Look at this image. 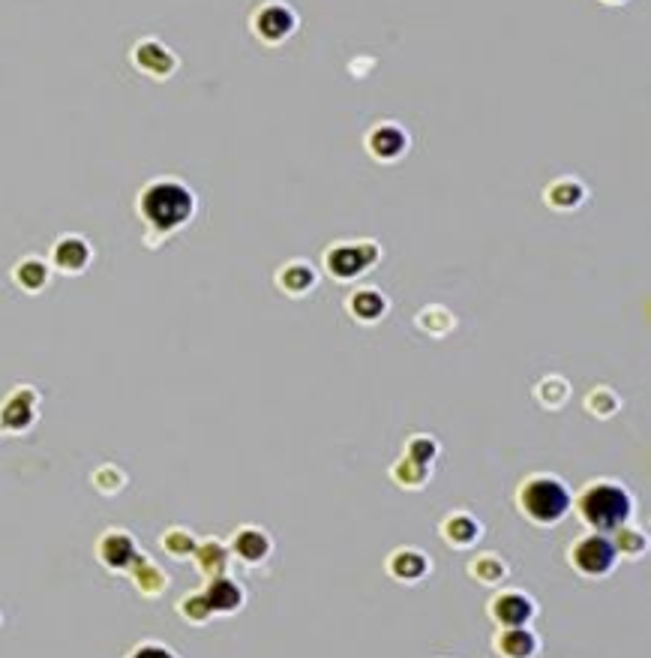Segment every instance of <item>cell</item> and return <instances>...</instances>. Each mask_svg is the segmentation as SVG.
Segmentation results:
<instances>
[{
    "label": "cell",
    "mask_w": 651,
    "mask_h": 658,
    "mask_svg": "<svg viewBox=\"0 0 651 658\" xmlns=\"http://www.w3.org/2000/svg\"><path fill=\"white\" fill-rule=\"evenodd\" d=\"M573 509H577L580 520L589 526L591 532L612 535L618 526H625L634 511V496L621 482H609V478H598L589 482L582 491L573 496Z\"/></svg>",
    "instance_id": "cell-1"
},
{
    "label": "cell",
    "mask_w": 651,
    "mask_h": 658,
    "mask_svg": "<svg viewBox=\"0 0 651 658\" xmlns=\"http://www.w3.org/2000/svg\"><path fill=\"white\" fill-rule=\"evenodd\" d=\"M516 509L534 526H555L564 514L573 509L571 487L550 472L525 475L516 487Z\"/></svg>",
    "instance_id": "cell-2"
},
{
    "label": "cell",
    "mask_w": 651,
    "mask_h": 658,
    "mask_svg": "<svg viewBox=\"0 0 651 658\" xmlns=\"http://www.w3.org/2000/svg\"><path fill=\"white\" fill-rule=\"evenodd\" d=\"M141 217H145L156 232H172L193 217L195 199L184 184L177 181H156L141 193Z\"/></svg>",
    "instance_id": "cell-3"
},
{
    "label": "cell",
    "mask_w": 651,
    "mask_h": 658,
    "mask_svg": "<svg viewBox=\"0 0 651 658\" xmlns=\"http://www.w3.org/2000/svg\"><path fill=\"white\" fill-rule=\"evenodd\" d=\"M382 262V247L375 241H334L322 253L325 274L336 283H354Z\"/></svg>",
    "instance_id": "cell-4"
},
{
    "label": "cell",
    "mask_w": 651,
    "mask_h": 658,
    "mask_svg": "<svg viewBox=\"0 0 651 658\" xmlns=\"http://www.w3.org/2000/svg\"><path fill=\"white\" fill-rule=\"evenodd\" d=\"M571 568L582 577H607L618 562V553L612 548L609 535L600 532H586L580 539H573L568 550Z\"/></svg>",
    "instance_id": "cell-5"
},
{
    "label": "cell",
    "mask_w": 651,
    "mask_h": 658,
    "mask_svg": "<svg viewBox=\"0 0 651 658\" xmlns=\"http://www.w3.org/2000/svg\"><path fill=\"white\" fill-rule=\"evenodd\" d=\"M300 18L286 0H264L261 6L252 9L250 31L256 33V40L264 45H282L297 33Z\"/></svg>",
    "instance_id": "cell-6"
},
{
    "label": "cell",
    "mask_w": 651,
    "mask_h": 658,
    "mask_svg": "<svg viewBox=\"0 0 651 658\" xmlns=\"http://www.w3.org/2000/svg\"><path fill=\"white\" fill-rule=\"evenodd\" d=\"M534 601L528 592L523 589H502L489 598L486 614L498 628H516V625H528L534 619Z\"/></svg>",
    "instance_id": "cell-7"
},
{
    "label": "cell",
    "mask_w": 651,
    "mask_h": 658,
    "mask_svg": "<svg viewBox=\"0 0 651 658\" xmlns=\"http://www.w3.org/2000/svg\"><path fill=\"white\" fill-rule=\"evenodd\" d=\"M363 145H366V154L373 159L391 166V163H400V159L409 154L411 138L405 133V127L393 124V120H382V124H375L370 133H366Z\"/></svg>",
    "instance_id": "cell-8"
},
{
    "label": "cell",
    "mask_w": 651,
    "mask_h": 658,
    "mask_svg": "<svg viewBox=\"0 0 651 658\" xmlns=\"http://www.w3.org/2000/svg\"><path fill=\"white\" fill-rule=\"evenodd\" d=\"M586 202H589V186L573 175L555 177V181L546 184V190H543V205L555 214H573Z\"/></svg>",
    "instance_id": "cell-9"
},
{
    "label": "cell",
    "mask_w": 651,
    "mask_h": 658,
    "mask_svg": "<svg viewBox=\"0 0 651 658\" xmlns=\"http://www.w3.org/2000/svg\"><path fill=\"white\" fill-rule=\"evenodd\" d=\"M273 283H277L279 292H286L288 298H304L318 286V271H316V265H309L307 259H288L286 265L277 268Z\"/></svg>",
    "instance_id": "cell-10"
},
{
    "label": "cell",
    "mask_w": 651,
    "mask_h": 658,
    "mask_svg": "<svg viewBox=\"0 0 651 658\" xmlns=\"http://www.w3.org/2000/svg\"><path fill=\"white\" fill-rule=\"evenodd\" d=\"M439 535L454 550H468V548H475V544L480 541L484 529H480V520L471 511H450V514L441 517Z\"/></svg>",
    "instance_id": "cell-11"
},
{
    "label": "cell",
    "mask_w": 651,
    "mask_h": 658,
    "mask_svg": "<svg viewBox=\"0 0 651 658\" xmlns=\"http://www.w3.org/2000/svg\"><path fill=\"white\" fill-rule=\"evenodd\" d=\"M345 310L357 325H379L388 316V298L375 286H357L345 298Z\"/></svg>",
    "instance_id": "cell-12"
},
{
    "label": "cell",
    "mask_w": 651,
    "mask_h": 658,
    "mask_svg": "<svg viewBox=\"0 0 651 658\" xmlns=\"http://www.w3.org/2000/svg\"><path fill=\"white\" fill-rule=\"evenodd\" d=\"M493 650L502 658H534L541 653V641L528 625L516 628H498L493 637Z\"/></svg>",
    "instance_id": "cell-13"
},
{
    "label": "cell",
    "mask_w": 651,
    "mask_h": 658,
    "mask_svg": "<svg viewBox=\"0 0 651 658\" xmlns=\"http://www.w3.org/2000/svg\"><path fill=\"white\" fill-rule=\"evenodd\" d=\"M384 568L400 584H418V580L429 575V557L414 548H396L388 557V562H384Z\"/></svg>",
    "instance_id": "cell-14"
},
{
    "label": "cell",
    "mask_w": 651,
    "mask_h": 658,
    "mask_svg": "<svg viewBox=\"0 0 651 658\" xmlns=\"http://www.w3.org/2000/svg\"><path fill=\"white\" fill-rule=\"evenodd\" d=\"M231 550L238 553V557L247 562V566H261L264 559H270L273 541H270V535L261 529V526H243V529L234 532Z\"/></svg>",
    "instance_id": "cell-15"
},
{
    "label": "cell",
    "mask_w": 651,
    "mask_h": 658,
    "mask_svg": "<svg viewBox=\"0 0 651 658\" xmlns=\"http://www.w3.org/2000/svg\"><path fill=\"white\" fill-rule=\"evenodd\" d=\"M132 58H136L138 70H145L147 75H156V79H165V75H172L177 67L175 54L156 40H141L136 45V52H132Z\"/></svg>",
    "instance_id": "cell-16"
},
{
    "label": "cell",
    "mask_w": 651,
    "mask_h": 658,
    "mask_svg": "<svg viewBox=\"0 0 651 658\" xmlns=\"http://www.w3.org/2000/svg\"><path fill=\"white\" fill-rule=\"evenodd\" d=\"M202 598L211 607V614H238L243 607V589L229 577H213L211 586L202 592Z\"/></svg>",
    "instance_id": "cell-17"
},
{
    "label": "cell",
    "mask_w": 651,
    "mask_h": 658,
    "mask_svg": "<svg viewBox=\"0 0 651 658\" xmlns=\"http://www.w3.org/2000/svg\"><path fill=\"white\" fill-rule=\"evenodd\" d=\"M99 559L106 562L108 568H129L136 562V541L124 532H108L102 535L99 541Z\"/></svg>",
    "instance_id": "cell-18"
},
{
    "label": "cell",
    "mask_w": 651,
    "mask_h": 658,
    "mask_svg": "<svg viewBox=\"0 0 651 658\" xmlns=\"http://www.w3.org/2000/svg\"><path fill=\"white\" fill-rule=\"evenodd\" d=\"M33 403H36V397L31 391H15L13 397L4 403V409H0V427L27 430V424L33 421Z\"/></svg>",
    "instance_id": "cell-19"
},
{
    "label": "cell",
    "mask_w": 651,
    "mask_h": 658,
    "mask_svg": "<svg viewBox=\"0 0 651 658\" xmlns=\"http://www.w3.org/2000/svg\"><path fill=\"white\" fill-rule=\"evenodd\" d=\"M468 575L477 580V584L484 586H498L502 580L507 577V562L498 557V553H489V550H480L475 557L468 559Z\"/></svg>",
    "instance_id": "cell-20"
},
{
    "label": "cell",
    "mask_w": 651,
    "mask_h": 658,
    "mask_svg": "<svg viewBox=\"0 0 651 658\" xmlns=\"http://www.w3.org/2000/svg\"><path fill=\"white\" fill-rule=\"evenodd\" d=\"M429 469L432 466H423V463H418V460L402 454L391 466V478H393V484L402 487V491H420V487L429 484Z\"/></svg>",
    "instance_id": "cell-21"
},
{
    "label": "cell",
    "mask_w": 651,
    "mask_h": 658,
    "mask_svg": "<svg viewBox=\"0 0 651 658\" xmlns=\"http://www.w3.org/2000/svg\"><path fill=\"white\" fill-rule=\"evenodd\" d=\"M88 259H90V247L81 238H63V241H58V247H54V265L61 271H70V274L81 271L88 265Z\"/></svg>",
    "instance_id": "cell-22"
},
{
    "label": "cell",
    "mask_w": 651,
    "mask_h": 658,
    "mask_svg": "<svg viewBox=\"0 0 651 658\" xmlns=\"http://www.w3.org/2000/svg\"><path fill=\"white\" fill-rule=\"evenodd\" d=\"M534 400L541 403L543 409H561L564 403L571 400V382L561 379V376H543V379L534 385Z\"/></svg>",
    "instance_id": "cell-23"
},
{
    "label": "cell",
    "mask_w": 651,
    "mask_h": 658,
    "mask_svg": "<svg viewBox=\"0 0 651 658\" xmlns=\"http://www.w3.org/2000/svg\"><path fill=\"white\" fill-rule=\"evenodd\" d=\"M612 548H616L618 557H627V559H637V557H646L648 550V539L643 529H637V526H618L616 532L609 535Z\"/></svg>",
    "instance_id": "cell-24"
},
{
    "label": "cell",
    "mask_w": 651,
    "mask_h": 658,
    "mask_svg": "<svg viewBox=\"0 0 651 658\" xmlns=\"http://www.w3.org/2000/svg\"><path fill=\"white\" fill-rule=\"evenodd\" d=\"M195 562H198V568H202V575L222 577L225 562H229V550H225L216 539H211V541H204L195 548Z\"/></svg>",
    "instance_id": "cell-25"
},
{
    "label": "cell",
    "mask_w": 651,
    "mask_h": 658,
    "mask_svg": "<svg viewBox=\"0 0 651 658\" xmlns=\"http://www.w3.org/2000/svg\"><path fill=\"white\" fill-rule=\"evenodd\" d=\"M621 409V397L607 385H598L586 394V412H591L594 418H612Z\"/></svg>",
    "instance_id": "cell-26"
},
{
    "label": "cell",
    "mask_w": 651,
    "mask_h": 658,
    "mask_svg": "<svg viewBox=\"0 0 651 658\" xmlns=\"http://www.w3.org/2000/svg\"><path fill=\"white\" fill-rule=\"evenodd\" d=\"M414 322H418L423 331L432 334V337H445L454 331V325H457V319L448 313L445 307H427V310H420L418 316H414Z\"/></svg>",
    "instance_id": "cell-27"
},
{
    "label": "cell",
    "mask_w": 651,
    "mask_h": 658,
    "mask_svg": "<svg viewBox=\"0 0 651 658\" xmlns=\"http://www.w3.org/2000/svg\"><path fill=\"white\" fill-rule=\"evenodd\" d=\"M439 442L432 439L429 434H414L409 436V442H405V457H411V460H418V463L423 466H432L439 460Z\"/></svg>",
    "instance_id": "cell-28"
},
{
    "label": "cell",
    "mask_w": 651,
    "mask_h": 658,
    "mask_svg": "<svg viewBox=\"0 0 651 658\" xmlns=\"http://www.w3.org/2000/svg\"><path fill=\"white\" fill-rule=\"evenodd\" d=\"M132 566H136V580H138L141 592H147V596H156V592L165 589L168 580H165V575L156 566H150V562H145V559H136Z\"/></svg>",
    "instance_id": "cell-29"
},
{
    "label": "cell",
    "mask_w": 651,
    "mask_h": 658,
    "mask_svg": "<svg viewBox=\"0 0 651 658\" xmlns=\"http://www.w3.org/2000/svg\"><path fill=\"white\" fill-rule=\"evenodd\" d=\"M15 277H18V283H22L24 289L36 292V289H42L45 280H49V268H45L42 262H36V259H27V262L18 265Z\"/></svg>",
    "instance_id": "cell-30"
},
{
    "label": "cell",
    "mask_w": 651,
    "mask_h": 658,
    "mask_svg": "<svg viewBox=\"0 0 651 658\" xmlns=\"http://www.w3.org/2000/svg\"><path fill=\"white\" fill-rule=\"evenodd\" d=\"M163 544H165V550L172 553V557H193L195 548H198L193 535H190V532H184V529H172V532H168L165 539H163Z\"/></svg>",
    "instance_id": "cell-31"
},
{
    "label": "cell",
    "mask_w": 651,
    "mask_h": 658,
    "mask_svg": "<svg viewBox=\"0 0 651 658\" xmlns=\"http://www.w3.org/2000/svg\"><path fill=\"white\" fill-rule=\"evenodd\" d=\"M184 610V616L190 619V623H207V616H211V607L204 605V598H202V592H195V596H190L181 605Z\"/></svg>",
    "instance_id": "cell-32"
},
{
    "label": "cell",
    "mask_w": 651,
    "mask_h": 658,
    "mask_svg": "<svg viewBox=\"0 0 651 658\" xmlns=\"http://www.w3.org/2000/svg\"><path fill=\"white\" fill-rule=\"evenodd\" d=\"M129 658H177L175 653H168L165 646H156V644H145V646H138L136 653H132Z\"/></svg>",
    "instance_id": "cell-33"
},
{
    "label": "cell",
    "mask_w": 651,
    "mask_h": 658,
    "mask_svg": "<svg viewBox=\"0 0 651 658\" xmlns=\"http://www.w3.org/2000/svg\"><path fill=\"white\" fill-rule=\"evenodd\" d=\"M600 4H607V6H621V4H627V0H600Z\"/></svg>",
    "instance_id": "cell-34"
}]
</instances>
